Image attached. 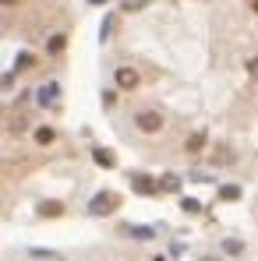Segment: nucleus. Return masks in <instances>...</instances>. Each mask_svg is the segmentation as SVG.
Instances as JSON below:
<instances>
[{
	"label": "nucleus",
	"instance_id": "obj_4",
	"mask_svg": "<svg viewBox=\"0 0 258 261\" xmlns=\"http://www.w3.org/2000/svg\"><path fill=\"white\" fill-rule=\"evenodd\" d=\"M57 95H60V85H57V81H50V85H43V88H39V103H43V106H50Z\"/></svg>",
	"mask_w": 258,
	"mask_h": 261
},
{
	"label": "nucleus",
	"instance_id": "obj_7",
	"mask_svg": "<svg viewBox=\"0 0 258 261\" xmlns=\"http://www.w3.org/2000/svg\"><path fill=\"white\" fill-rule=\"evenodd\" d=\"M127 233H131L135 240H152V230H149V226H131Z\"/></svg>",
	"mask_w": 258,
	"mask_h": 261
},
{
	"label": "nucleus",
	"instance_id": "obj_6",
	"mask_svg": "<svg viewBox=\"0 0 258 261\" xmlns=\"http://www.w3.org/2000/svg\"><path fill=\"white\" fill-rule=\"evenodd\" d=\"M135 191H138V194H152L156 184H149V177H135Z\"/></svg>",
	"mask_w": 258,
	"mask_h": 261
},
{
	"label": "nucleus",
	"instance_id": "obj_22",
	"mask_svg": "<svg viewBox=\"0 0 258 261\" xmlns=\"http://www.w3.org/2000/svg\"><path fill=\"white\" fill-rule=\"evenodd\" d=\"M202 261H219V258H202Z\"/></svg>",
	"mask_w": 258,
	"mask_h": 261
},
{
	"label": "nucleus",
	"instance_id": "obj_1",
	"mask_svg": "<svg viewBox=\"0 0 258 261\" xmlns=\"http://www.w3.org/2000/svg\"><path fill=\"white\" fill-rule=\"evenodd\" d=\"M135 127L145 130V134H156V130H163V113H156V110H142V113H135Z\"/></svg>",
	"mask_w": 258,
	"mask_h": 261
},
{
	"label": "nucleus",
	"instance_id": "obj_9",
	"mask_svg": "<svg viewBox=\"0 0 258 261\" xmlns=\"http://www.w3.org/2000/svg\"><path fill=\"white\" fill-rule=\"evenodd\" d=\"M202 145H205V134L198 130V134H191V141H187V152H198Z\"/></svg>",
	"mask_w": 258,
	"mask_h": 261
},
{
	"label": "nucleus",
	"instance_id": "obj_17",
	"mask_svg": "<svg viewBox=\"0 0 258 261\" xmlns=\"http://www.w3.org/2000/svg\"><path fill=\"white\" fill-rule=\"evenodd\" d=\"M28 64H32V57H28V53H21V57H18V67H14V71H25Z\"/></svg>",
	"mask_w": 258,
	"mask_h": 261
},
{
	"label": "nucleus",
	"instance_id": "obj_21",
	"mask_svg": "<svg viewBox=\"0 0 258 261\" xmlns=\"http://www.w3.org/2000/svg\"><path fill=\"white\" fill-rule=\"evenodd\" d=\"M0 4H4V7H11V4H14V0H0Z\"/></svg>",
	"mask_w": 258,
	"mask_h": 261
},
{
	"label": "nucleus",
	"instance_id": "obj_11",
	"mask_svg": "<svg viewBox=\"0 0 258 261\" xmlns=\"http://www.w3.org/2000/svg\"><path fill=\"white\" fill-rule=\"evenodd\" d=\"M223 251H227V254H241V251H244V244H241V240H227V244H223Z\"/></svg>",
	"mask_w": 258,
	"mask_h": 261
},
{
	"label": "nucleus",
	"instance_id": "obj_18",
	"mask_svg": "<svg viewBox=\"0 0 258 261\" xmlns=\"http://www.w3.org/2000/svg\"><path fill=\"white\" fill-rule=\"evenodd\" d=\"M219 194H223V198H227V201H234V198H237V194H241V191H237V187H223V191H219Z\"/></svg>",
	"mask_w": 258,
	"mask_h": 261
},
{
	"label": "nucleus",
	"instance_id": "obj_14",
	"mask_svg": "<svg viewBox=\"0 0 258 261\" xmlns=\"http://www.w3.org/2000/svg\"><path fill=\"white\" fill-rule=\"evenodd\" d=\"M180 208H184V212H191V215H195V212H198V208H202V205H198V201H191V198H184V205H180Z\"/></svg>",
	"mask_w": 258,
	"mask_h": 261
},
{
	"label": "nucleus",
	"instance_id": "obj_13",
	"mask_svg": "<svg viewBox=\"0 0 258 261\" xmlns=\"http://www.w3.org/2000/svg\"><path fill=\"white\" fill-rule=\"evenodd\" d=\"M159 187H163V191H177V187H180V180H177V177H163V184H159Z\"/></svg>",
	"mask_w": 258,
	"mask_h": 261
},
{
	"label": "nucleus",
	"instance_id": "obj_19",
	"mask_svg": "<svg viewBox=\"0 0 258 261\" xmlns=\"http://www.w3.org/2000/svg\"><path fill=\"white\" fill-rule=\"evenodd\" d=\"M145 4H149V0H127L124 7H127V11H138V7H145Z\"/></svg>",
	"mask_w": 258,
	"mask_h": 261
},
{
	"label": "nucleus",
	"instance_id": "obj_3",
	"mask_svg": "<svg viewBox=\"0 0 258 261\" xmlns=\"http://www.w3.org/2000/svg\"><path fill=\"white\" fill-rule=\"evenodd\" d=\"M113 205H117V198H113V194H95V198H92V212H95V215L110 212Z\"/></svg>",
	"mask_w": 258,
	"mask_h": 261
},
{
	"label": "nucleus",
	"instance_id": "obj_2",
	"mask_svg": "<svg viewBox=\"0 0 258 261\" xmlns=\"http://www.w3.org/2000/svg\"><path fill=\"white\" fill-rule=\"evenodd\" d=\"M117 85H120V88H135V85H138V71H131V67H117Z\"/></svg>",
	"mask_w": 258,
	"mask_h": 261
},
{
	"label": "nucleus",
	"instance_id": "obj_5",
	"mask_svg": "<svg viewBox=\"0 0 258 261\" xmlns=\"http://www.w3.org/2000/svg\"><path fill=\"white\" fill-rule=\"evenodd\" d=\"M212 162H216V166H230V162H234V152H230L227 145H219V148L212 152Z\"/></svg>",
	"mask_w": 258,
	"mask_h": 261
},
{
	"label": "nucleus",
	"instance_id": "obj_15",
	"mask_svg": "<svg viewBox=\"0 0 258 261\" xmlns=\"http://www.w3.org/2000/svg\"><path fill=\"white\" fill-rule=\"evenodd\" d=\"M43 215H60V205H57V201H50V205H43Z\"/></svg>",
	"mask_w": 258,
	"mask_h": 261
},
{
	"label": "nucleus",
	"instance_id": "obj_12",
	"mask_svg": "<svg viewBox=\"0 0 258 261\" xmlns=\"http://www.w3.org/2000/svg\"><path fill=\"white\" fill-rule=\"evenodd\" d=\"M46 50H50V53H60V50H64V36H53V39H50V46H46Z\"/></svg>",
	"mask_w": 258,
	"mask_h": 261
},
{
	"label": "nucleus",
	"instance_id": "obj_8",
	"mask_svg": "<svg viewBox=\"0 0 258 261\" xmlns=\"http://www.w3.org/2000/svg\"><path fill=\"white\" fill-rule=\"evenodd\" d=\"M36 141H39V145H50V141H53V127H39L36 130Z\"/></svg>",
	"mask_w": 258,
	"mask_h": 261
},
{
	"label": "nucleus",
	"instance_id": "obj_10",
	"mask_svg": "<svg viewBox=\"0 0 258 261\" xmlns=\"http://www.w3.org/2000/svg\"><path fill=\"white\" fill-rule=\"evenodd\" d=\"M95 162H99V166H113V155L103 152V148H95Z\"/></svg>",
	"mask_w": 258,
	"mask_h": 261
},
{
	"label": "nucleus",
	"instance_id": "obj_20",
	"mask_svg": "<svg viewBox=\"0 0 258 261\" xmlns=\"http://www.w3.org/2000/svg\"><path fill=\"white\" fill-rule=\"evenodd\" d=\"M248 71H251V78H258V57L251 60V64H248Z\"/></svg>",
	"mask_w": 258,
	"mask_h": 261
},
{
	"label": "nucleus",
	"instance_id": "obj_16",
	"mask_svg": "<svg viewBox=\"0 0 258 261\" xmlns=\"http://www.w3.org/2000/svg\"><path fill=\"white\" fill-rule=\"evenodd\" d=\"M110 32H113V18H106V21H103V28H99V36H103V39H106V36H110Z\"/></svg>",
	"mask_w": 258,
	"mask_h": 261
}]
</instances>
